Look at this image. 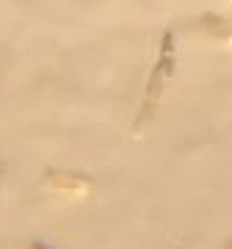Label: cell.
Segmentation results:
<instances>
[{"instance_id":"6da1fadb","label":"cell","mask_w":232,"mask_h":249,"mask_svg":"<svg viewBox=\"0 0 232 249\" xmlns=\"http://www.w3.org/2000/svg\"><path fill=\"white\" fill-rule=\"evenodd\" d=\"M174 67H177V53H174V36L171 31L163 34V45H161V58L155 64V70L149 75V83H147V94H144V106H141V114H138V122H135V130H141L144 124L152 119L155 108H158V100H161V91H163V80H169L174 75Z\"/></svg>"},{"instance_id":"7a4b0ae2","label":"cell","mask_w":232,"mask_h":249,"mask_svg":"<svg viewBox=\"0 0 232 249\" xmlns=\"http://www.w3.org/2000/svg\"><path fill=\"white\" fill-rule=\"evenodd\" d=\"M50 188L53 191H66V194H75V196H86L91 191V180L86 175H78V172H58V169H50Z\"/></svg>"},{"instance_id":"3957f363","label":"cell","mask_w":232,"mask_h":249,"mask_svg":"<svg viewBox=\"0 0 232 249\" xmlns=\"http://www.w3.org/2000/svg\"><path fill=\"white\" fill-rule=\"evenodd\" d=\"M205 25L213 31V36H221V34L230 36V34H232L230 25H227V22H218V17H213V14H205Z\"/></svg>"},{"instance_id":"277c9868","label":"cell","mask_w":232,"mask_h":249,"mask_svg":"<svg viewBox=\"0 0 232 249\" xmlns=\"http://www.w3.org/2000/svg\"><path fill=\"white\" fill-rule=\"evenodd\" d=\"M31 249H53V247H47V244H39V241H36V244H31Z\"/></svg>"}]
</instances>
